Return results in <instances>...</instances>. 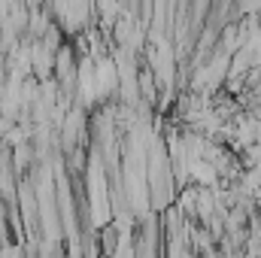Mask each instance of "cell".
<instances>
[]
</instances>
